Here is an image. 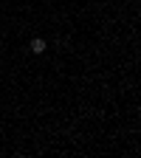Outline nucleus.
Returning <instances> with one entry per match:
<instances>
[{"mask_svg": "<svg viewBox=\"0 0 141 158\" xmlns=\"http://www.w3.org/2000/svg\"><path fill=\"white\" fill-rule=\"evenodd\" d=\"M45 48H48V45H45L43 37H34V40H31V51H34V54H45Z\"/></svg>", "mask_w": 141, "mask_h": 158, "instance_id": "nucleus-1", "label": "nucleus"}, {"mask_svg": "<svg viewBox=\"0 0 141 158\" xmlns=\"http://www.w3.org/2000/svg\"><path fill=\"white\" fill-rule=\"evenodd\" d=\"M0 54H3V48H0Z\"/></svg>", "mask_w": 141, "mask_h": 158, "instance_id": "nucleus-2", "label": "nucleus"}]
</instances>
